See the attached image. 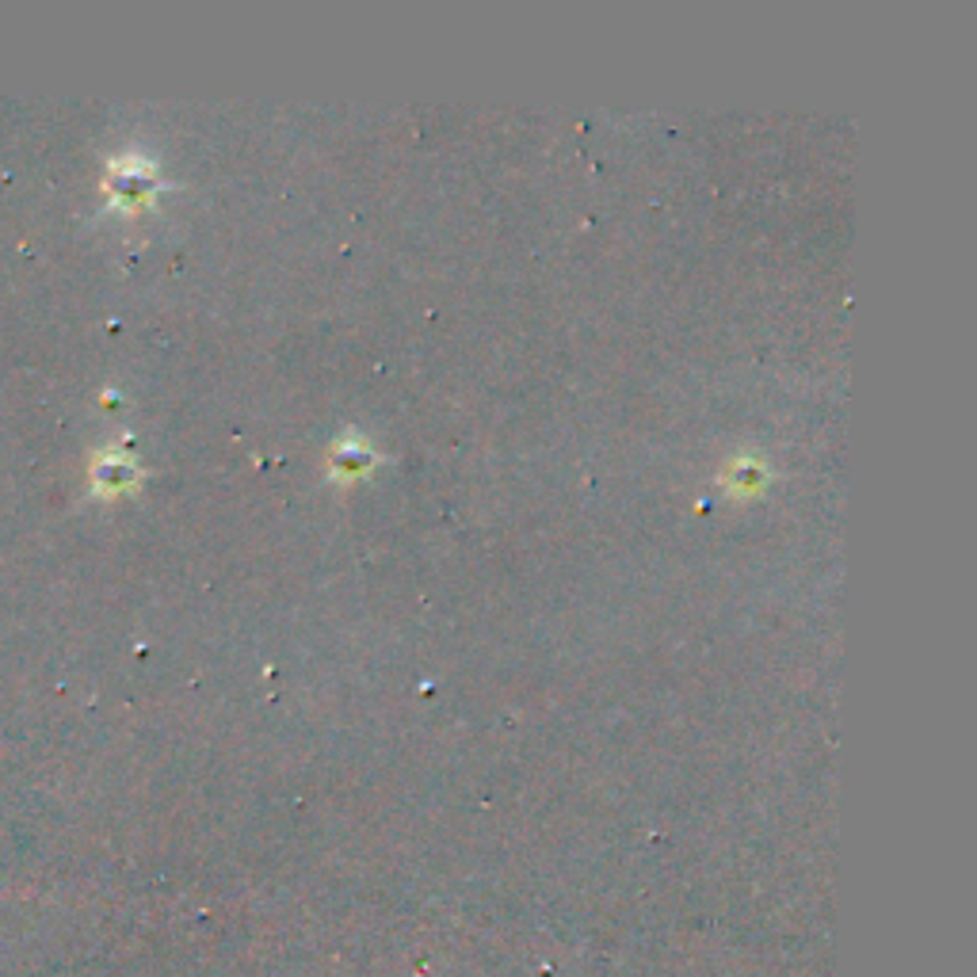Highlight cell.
Instances as JSON below:
<instances>
[{"label":"cell","instance_id":"cell-1","mask_svg":"<svg viewBox=\"0 0 977 977\" xmlns=\"http://www.w3.org/2000/svg\"><path fill=\"white\" fill-rule=\"evenodd\" d=\"M378 458H375V451L367 447V443H359L355 436H348L344 443H336V451H333V478H340V481H359L363 474H371V466H375Z\"/></svg>","mask_w":977,"mask_h":977},{"label":"cell","instance_id":"cell-2","mask_svg":"<svg viewBox=\"0 0 977 977\" xmlns=\"http://www.w3.org/2000/svg\"><path fill=\"white\" fill-rule=\"evenodd\" d=\"M764 481H768V470L760 462L737 458L729 466V489H737V493H756V489H764Z\"/></svg>","mask_w":977,"mask_h":977}]
</instances>
